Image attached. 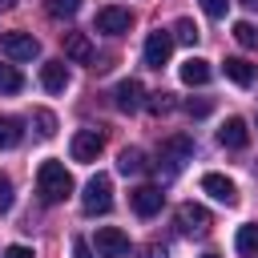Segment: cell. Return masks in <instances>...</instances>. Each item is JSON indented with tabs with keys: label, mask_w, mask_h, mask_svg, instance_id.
<instances>
[{
	"label": "cell",
	"mask_w": 258,
	"mask_h": 258,
	"mask_svg": "<svg viewBox=\"0 0 258 258\" xmlns=\"http://www.w3.org/2000/svg\"><path fill=\"white\" fill-rule=\"evenodd\" d=\"M36 133H40V137H52V133H56V117H52L48 109H36Z\"/></svg>",
	"instance_id": "obj_25"
},
{
	"label": "cell",
	"mask_w": 258,
	"mask_h": 258,
	"mask_svg": "<svg viewBox=\"0 0 258 258\" xmlns=\"http://www.w3.org/2000/svg\"><path fill=\"white\" fill-rule=\"evenodd\" d=\"M12 202H16V194H12V181L0 173V214H8V210H12Z\"/></svg>",
	"instance_id": "obj_26"
},
{
	"label": "cell",
	"mask_w": 258,
	"mask_h": 258,
	"mask_svg": "<svg viewBox=\"0 0 258 258\" xmlns=\"http://www.w3.org/2000/svg\"><path fill=\"white\" fill-rule=\"evenodd\" d=\"M117 169H121L125 177H129V173H141V169H145V153H141V149H121Z\"/></svg>",
	"instance_id": "obj_20"
},
{
	"label": "cell",
	"mask_w": 258,
	"mask_h": 258,
	"mask_svg": "<svg viewBox=\"0 0 258 258\" xmlns=\"http://www.w3.org/2000/svg\"><path fill=\"white\" fill-rule=\"evenodd\" d=\"M234 40H238L242 48H258V28H254L250 20H238V24H234Z\"/></svg>",
	"instance_id": "obj_23"
},
{
	"label": "cell",
	"mask_w": 258,
	"mask_h": 258,
	"mask_svg": "<svg viewBox=\"0 0 258 258\" xmlns=\"http://www.w3.org/2000/svg\"><path fill=\"white\" fill-rule=\"evenodd\" d=\"M129 8H117V4H109V8H101L97 12V20H93V28L97 32H105V36H121V32H129Z\"/></svg>",
	"instance_id": "obj_8"
},
{
	"label": "cell",
	"mask_w": 258,
	"mask_h": 258,
	"mask_svg": "<svg viewBox=\"0 0 258 258\" xmlns=\"http://www.w3.org/2000/svg\"><path fill=\"white\" fill-rule=\"evenodd\" d=\"M169 36H173V40H181V44H198V36H202V32H198V24H194L189 16H181V20L173 24V32H169Z\"/></svg>",
	"instance_id": "obj_21"
},
{
	"label": "cell",
	"mask_w": 258,
	"mask_h": 258,
	"mask_svg": "<svg viewBox=\"0 0 258 258\" xmlns=\"http://www.w3.org/2000/svg\"><path fill=\"white\" fill-rule=\"evenodd\" d=\"M4 258H32V250H28V246H8Z\"/></svg>",
	"instance_id": "obj_31"
},
{
	"label": "cell",
	"mask_w": 258,
	"mask_h": 258,
	"mask_svg": "<svg viewBox=\"0 0 258 258\" xmlns=\"http://www.w3.org/2000/svg\"><path fill=\"white\" fill-rule=\"evenodd\" d=\"M113 101H117V109H121V113H133V109L141 105V81H137V77H125V81H117V89H113Z\"/></svg>",
	"instance_id": "obj_13"
},
{
	"label": "cell",
	"mask_w": 258,
	"mask_h": 258,
	"mask_svg": "<svg viewBox=\"0 0 258 258\" xmlns=\"http://www.w3.org/2000/svg\"><path fill=\"white\" fill-rule=\"evenodd\" d=\"M145 258H169V254H165V246H149V250H145Z\"/></svg>",
	"instance_id": "obj_32"
},
{
	"label": "cell",
	"mask_w": 258,
	"mask_h": 258,
	"mask_svg": "<svg viewBox=\"0 0 258 258\" xmlns=\"http://www.w3.org/2000/svg\"><path fill=\"white\" fill-rule=\"evenodd\" d=\"M202 189H206L214 202H222V206H234V202H238V185H234L230 177H222V173H202Z\"/></svg>",
	"instance_id": "obj_11"
},
{
	"label": "cell",
	"mask_w": 258,
	"mask_h": 258,
	"mask_svg": "<svg viewBox=\"0 0 258 258\" xmlns=\"http://www.w3.org/2000/svg\"><path fill=\"white\" fill-rule=\"evenodd\" d=\"M101 149H105V137H101L97 129H77V133H73V141H69L73 161H97V157H101Z\"/></svg>",
	"instance_id": "obj_5"
},
{
	"label": "cell",
	"mask_w": 258,
	"mask_h": 258,
	"mask_svg": "<svg viewBox=\"0 0 258 258\" xmlns=\"http://www.w3.org/2000/svg\"><path fill=\"white\" fill-rule=\"evenodd\" d=\"M202 258H218V254H202Z\"/></svg>",
	"instance_id": "obj_35"
},
{
	"label": "cell",
	"mask_w": 258,
	"mask_h": 258,
	"mask_svg": "<svg viewBox=\"0 0 258 258\" xmlns=\"http://www.w3.org/2000/svg\"><path fill=\"white\" fill-rule=\"evenodd\" d=\"M0 52L8 60H32L40 56V40L32 32H0Z\"/></svg>",
	"instance_id": "obj_4"
},
{
	"label": "cell",
	"mask_w": 258,
	"mask_h": 258,
	"mask_svg": "<svg viewBox=\"0 0 258 258\" xmlns=\"http://www.w3.org/2000/svg\"><path fill=\"white\" fill-rule=\"evenodd\" d=\"M20 89H24V77L12 64H0V93H20Z\"/></svg>",
	"instance_id": "obj_24"
},
{
	"label": "cell",
	"mask_w": 258,
	"mask_h": 258,
	"mask_svg": "<svg viewBox=\"0 0 258 258\" xmlns=\"http://www.w3.org/2000/svg\"><path fill=\"white\" fill-rule=\"evenodd\" d=\"M109 206H113V181H109V173H93L85 181L81 210L85 214H109Z\"/></svg>",
	"instance_id": "obj_2"
},
{
	"label": "cell",
	"mask_w": 258,
	"mask_h": 258,
	"mask_svg": "<svg viewBox=\"0 0 258 258\" xmlns=\"http://www.w3.org/2000/svg\"><path fill=\"white\" fill-rule=\"evenodd\" d=\"M73 258H93V246L85 238H73Z\"/></svg>",
	"instance_id": "obj_30"
},
{
	"label": "cell",
	"mask_w": 258,
	"mask_h": 258,
	"mask_svg": "<svg viewBox=\"0 0 258 258\" xmlns=\"http://www.w3.org/2000/svg\"><path fill=\"white\" fill-rule=\"evenodd\" d=\"M173 222H177V230H181L185 238H202V234L210 230V210L198 206V202H181L177 214H173Z\"/></svg>",
	"instance_id": "obj_3"
},
{
	"label": "cell",
	"mask_w": 258,
	"mask_h": 258,
	"mask_svg": "<svg viewBox=\"0 0 258 258\" xmlns=\"http://www.w3.org/2000/svg\"><path fill=\"white\" fill-rule=\"evenodd\" d=\"M242 4H246V8H258V0H242Z\"/></svg>",
	"instance_id": "obj_34"
},
{
	"label": "cell",
	"mask_w": 258,
	"mask_h": 258,
	"mask_svg": "<svg viewBox=\"0 0 258 258\" xmlns=\"http://www.w3.org/2000/svg\"><path fill=\"white\" fill-rule=\"evenodd\" d=\"M129 206H133V214H141V218H153V214L165 206V194H161L157 185H137V189L129 194Z\"/></svg>",
	"instance_id": "obj_10"
},
{
	"label": "cell",
	"mask_w": 258,
	"mask_h": 258,
	"mask_svg": "<svg viewBox=\"0 0 258 258\" xmlns=\"http://www.w3.org/2000/svg\"><path fill=\"white\" fill-rule=\"evenodd\" d=\"M12 4H16V0H0V12H4V8H12Z\"/></svg>",
	"instance_id": "obj_33"
},
{
	"label": "cell",
	"mask_w": 258,
	"mask_h": 258,
	"mask_svg": "<svg viewBox=\"0 0 258 258\" xmlns=\"http://www.w3.org/2000/svg\"><path fill=\"white\" fill-rule=\"evenodd\" d=\"M185 113H189V117H206V113H210V101H206V97H198V101L189 97V101H185Z\"/></svg>",
	"instance_id": "obj_29"
},
{
	"label": "cell",
	"mask_w": 258,
	"mask_h": 258,
	"mask_svg": "<svg viewBox=\"0 0 258 258\" xmlns=\"http://www.w3.org/2000/svg\"><path fill=\"white\" fill-rule=\"evenodd\" d=\"M218 141H222L226 149H246V145H250V129H246V121H242V117H226L222 129H218Z\"/></svg>",
	"instance_id": "obj_12"
},
{
	"label": "cell",
	"mask_w": 258,
	"mask_h": 258,
	"mask_svg": "<svg viewBox=\"0 0 258 258\" xmlns=\"http://www.w3.org/2000/svg\"><path fill=\"white\" fill-rule=\"evenodd\" d=\"M24 129H20V117H0V149H12L20 145Z\"/></svg>",
	"instance_id": "obj_19"
},
{
	"label": "cell",
	"mask_w": 258,
	"mask_h": 258,
	"mask_svg": "<svg viewBox=\"0 0 258 258\" xmlns=\"http://www.w3.org/2000/svg\"><path fill=\"white\" fill-rule=\"evenodd\" d=\"M222 69H226V77H230L238 89H250V85H254V64H250L246 56H226Z\"/></svg>",
	"instance_id": "obj_15"
},
{
	"label": "cell",
	"mask_w": 258,
	"mask_h": 258,
	"mask_svg": "<svg viewBox=\"0 0 258 258\" xmlns=\"http://www.w3.org/2000/svg\"><path fill=\"white\" fill-rule=\"evenodd\" d=\"M169 52H173V36H169L165 28H153V32L145 36V64H149V69H161V64L169 60Z\"/></svg>",
	"instance_id": "obj_9"
},
{
	"label": "cell",
	"mask_w": 258,
	"mask_h": 258,
	"mask_svg": "<svg viewBox=\"0 0 258 258\" xmlns=\"http://www.w3.org/2000/svg\"><path fill=\"white\" fill-rule=\"evenodd\" d=\"M189 157H194V141H189V137H169V141H161L157 161H165V173H177Z\"/></svg>",
	"instance_id": "obj_7"
},
{
	"label": "cell",
	"mask_w": 258,
	"mask_h": 258,
	"mask_svg": "<svg viewBox=\"0 0 258 258\" xmlns=\"http://www.w3.org/2000/svg\"><path fill=\"white\" fill-rule=\"evenodd\" d=\"M226 8H230V0H202V12H206V16H214V20H222V16H226Z\"/></svg>",
	"instance_id": "obj_27"
},
{
	"label": "cell",
	"mask_w": 258,
	"mask_h": 258,
	"mask_svg": "<svg viewBox=\"0 0 258 258\" xmlns=\"http://www.w3.org/2000/svg\"><path fill=\"white\" fill-rule=\"evenodd\" d=\"M77 8H81V0H44V12H48V16H56V20L77 16Z\"/></svg>",
	"instance_id": "obj_22"
},
{
	"label": "cell",
	"mask_w": 258,
	"mask_h": 258,
	"mask_svg": "<svg viewBox=\"0 0 258 258\" xmlns=\"http://www.w3.org/2000/svg\"><path fill=\"white\" fill-rule=\"evenodd\" d=\"M234 246H238L242 258H258V226H238Z\"/></svg>",
	"instance_id": "obj_18"
},
{
	"label": "cell",
	"mask_w": 258,
	"mask_h": 258,
	"mask_svg": "<svg viewBox=\"0 0 258 258\" xmlns=\"http://www.w3.org/2000/svg\"><path fill=\"white\" fill-rule=\"evenodd\" d=\"M40 85H44L48 93H64V89H69V64H64V60L40 64Z\"/></svg>",
	"instance_id": "obj_14"
},
{
	"label": "cell",
	"mask_w": 258,
	"mask_h": 258,
	"mask_svg": "<svg viewBox=\"0 0 258 258\" xmlns=\"http://www.w3.org/2000/svg\"><path fill=\"white\" fill-rule=\"evenodd\" d=\"M214 77V69H210V60H202V56H189L185 64H181V81L185 85H206Z\"/></svg>",
	"instance_id": "obj_17"
},
{
	"label": "cell",
	"mask_w": 258,
	"mask_h": 258,
	"mask_svg": "<svg viewBox=\"0 0 258 258\" xmlns=\"http://www.w3.org/2000/svg\"><path fill=\"white\" fill-rule=\"evenodd\" d=\"M64 56L89 64V60H93V44H89V36H85V32H64Z\"/></svg>",
	"instance_id": "obj_16"
},
{
	"label": "cell",
	"mask_w": 258,
	"mask_h": 258,
	"mask_svg": "<svg viewBox=\"0 0 258 258\" xmlns=\"http://www.w3.org/2000/svg\"><path fill=\"white\" fill-rule=\"evenodd\" d=\"M169 105H173L169 93H153V97H149V113H169Z\"/></svg>",
	"instance_id": "obj_28"
},
{
	"label": "cell",
	"mask_w": 258,
	"mask_h": 258,
	"mask_svg": "<svg viewBox=\"0 0 258 258\" xmlns=\"http://www.w3.org/2000/svg\"><path fill=\"white\" fill-rule=\"evenodd\" d=\"M93 246H97L101 258H129V234H121L117 226H101Z\"/></svg>",
	"instance_id": "obj_6"
},
{
	"label": "cell",
	"mask_w": 258,
	"mask_h": 258,
	"mask_svg": "<svg viewBox=\"0 0 258 258\" xmlns=\"http://www.w3.org/2000/svg\"><path fill=\"white\" fill-rule=\"evenodd\" d=\"M36 194L48 206H56V202H64L73 194V173L64 169V161H52V157L40 161V169H36Z\"/></svg>",
	"instance_id": "obj_1"
}]
</instances>
